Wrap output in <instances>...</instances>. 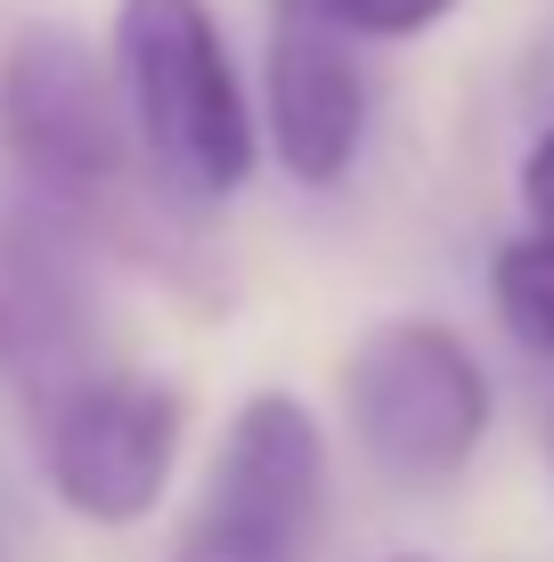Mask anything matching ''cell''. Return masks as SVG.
Here are the masks:
<instances>
[{
    "label": "cell",
    "instance_id": "1",
    "mask_svg": "<svg viewBox=\"0 0 554 562\" xmlns=\"http://www.w3.org/2000/svg\"><path fill=\"white\" fill-rule=\"evenodd\" d=\"M114 90L131 114V147L171 212H213L253 180V106L228 66L213 0H114Z\"/></svg>",
    "mask_w": 554,
    "mask_h": 562
},
{
    "label": "cell",
    "instance_id": "2",
    "mask_svg": "<svg viewBox=\"0 0 554 562\" xmlns=\"http://www.w3.org/2000/svg\"><path fill=\"white\" fill-rule=\"evenodd\" d=\"M0 171L90 237H106L147 188L114 66L66 25H25L0 49ZM156 196V188H147Z\"/></svg>",
    "mask_w": 554,
    "mask_h": 562
},
{
    "label": "cell",
    "instance_id": "3",
    "mask_svg": "<svg viewBox=\"0 0 554 562\" xmlns=\"http://www.w3.org/2000/svg\"><path fill=\"white\" fill-rule=\"evenodd\" d=\"M342 416L392 490H441L489 432V375L456 326L384 318L342 359Z\"/></svg>",
    "mask_w": 554,
    "mask_h": 562
},
{
    "label": "cell",
    "instance_id": "4",
    "mask_svg": "<svg viewBox=\"0 0 554 562\" xmlns=\"http://www.w3.org/2000/svg\"><path fill=\"white\" fill-rule=\"evenodd\" d=\"M318 538H327V432L294 392H253L228 416L171 562H318Z\"/></svg>",
    "mask_w": 554,
    "mask_h": 562
},
{
    "label": "cell",
    "instance_id": "5",
    "mask_svg": "<svg viewBox=\"0 0 554 562\" xmlns=\"http://www.w3.org/2000/svg\"><path fill=\"white\" fill-rule=\"evenodd\" d=\"M90 228L42 204L0 171V383L33 416H49L74 383L99 367V278H90Z\"/></svg>",
    "mask_w": 554,
    "mask_h": 562
},
{
    "label": "cell",
    "instance_id": "6",
    "mask_svg": "<svg viewBox=\"0 0 554 562\" xmlns=\"http://www.w3.org/2000/svg\"><path fill=\"white\" fill-rule=\"evenodd\" d=\"M180 424H188V408L171 383L131 375V367H99L49 416H33V457H42L66 514L99 521V530H131L139 514H156V497L171 481Z\"/></svg>",
    "mask_w": 554,
    "mask_h": 562
},
{
    "label": "cell",
    "instance_id": "7",
    "mask_svg": "<svg viewBox=\"0 0 554 562\" xmlns=\"http://www.w3.org/2000/svg\"><path fill=\"white\" fill-rule=\"evenodd\" d=\"M368 66L351 42L302 16H270V66H261V123L270 155L294 188H342L368 147Z\"/></svg>",
    "mask_w": 554,
    "mask_h": 562
},
{
    "label": "cell",
    "instance_id": "8",
    "mask_svg": "<svg viewBox=\"0 0 554 562\" xmlns=\"http://www.w3.org/2000/svg\"><path fill=\"white\" fill-rule=\"evenodd\" d=\"M489 302H498L506 335L522 342V359L554 375V237H539V228L506 237L489 261Z\"/></svg>",
    "mask_w": 554,
    "mask_h": 562
},
{
    "label": "cell",
    "instance_id": "9",
    "mask_svg": "<svg viewBox=\"0 0 554 562\" xmlns=\"http://www.w3.org/2000/svg\"><path fill=\"white\" fill-rule=\"evenodd\" d=\"M456 0H278V16H302V25H327L342 42H416L432 33Z\"/></svg>",
    "mask_w": 554,
    "mask_h": 562
},
{
    "label": "cell",
    "instance_id": "10",
    "mask_svg": "<svg viewBox=\"0 0 554 562\" xmlns=\"http://www.w3.org/2000/svg\"><path fill=\"white\" fill-rule=\"evenodd\" d=\"M522 212H530V228L539 237H554V123L530 139V155H522Z\"/></svg>",
    "mask_w": 554,
    "mask_h": 562
},
{
    "label": "cell",
    "instance_id": "11",
    "mask_svg": "<svg viewBox=\"0 0 554 562\" xmlns=\"http://www.w3.org/2000/svg\"><path fill=\"white\" fill-rule=\"evenodd\" d=\"M0 562H16V530H9V490H0Z\"/></svg>",
    "mask_w": 554,
    "mask_h": 562
},
{
    "label": "cell",
    "instance_id": "12",
    "mask_svg": "<svg viewBox=\"0 0 554 562\" xmlns=\"http://www.w3.org/2000/svg\"><path fill=\"white\" fill-rule=\"evenodd\" d=\"M392 562H416V554H392Z\"/></svg>",
    "mask_w": 554,
    "mask_h": 562
}]
</instances>
